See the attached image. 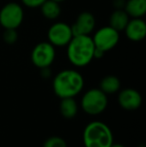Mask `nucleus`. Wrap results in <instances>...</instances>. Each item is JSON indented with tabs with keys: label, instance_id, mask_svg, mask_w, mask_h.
Returning a JSON list of instances; mask_svg holds the SVG:
<instances>
[{
	"label": "nucleus",
	"instance_id": "nucleus-1",
	"mask_svg": "<svg viewBox=\"0 0 146 147\" xmlns=\"http://www.w3.org/2000/svg\"><path fill=\"white\" fill-rule=\"evenodd\" d=\"M66 46L68 60L76 67H84L94 59L95 46L90 35L73 36Z\"/></svg>",
	"mask_w": 146,
	"mask_h": 147
},
{
	"label": "nucleus",
	"instance_id": "nucleus-2",
	"mask_svg": "<svg viewBox=\"0 0 146 147\" xmlns=\"http://www.w3.org/2000/svg\"><path fill=\"white\" fill-rule=\"evenodd\" d=\"M83 86V76L73 69L62 70L53 79V91L60 99L75 97L82 91Z\"/></svg>",
	"mask_w": 146,
	"mask_h": 147
},
{
	"label": "nucleus",
	"instance_id": "nucleus-3",
	"mask_svg": "<svg viewBox=\"0 0 146 147\" xmlns=\"http://www.w3.org/2000/svg\"><path fill=\"white\" fill-rule=\"evenodd\" d=\"M114 142L110 127L101 121H92L86 125L83 131L85 147H110Z\"/></svg>",
	"mask_w": 146,
	"mask_h": 147
},
{
	"label": "nucleus",
	"instance_id": "nucleus-4",
	"mask_svg": "<svg viewBox=\"0 0 146 147\" xmlns=\"http://www.w3.org/2000/svg\"><path fill=\"white\" fill-rule=\"evenodd\" d=\"M108 105L107 95L99 88H92L86 91L81 99L82 109L89 115H98Z\"/></svg>",
	"mask_w": 146,
	"mask_h": 147
},
{
	"label": "nucleus",
	"instance_id": "nucleus-5",
	"mask_svg": "<svg viewBox=\"0 0 146 147\" xmlns=\"http://www.w3.org/2000/svg\"><path fill=\"white\" fill-rule=\"evenodd\" d=\"M23 18V8L16 2H9L0 10V25L4 29H17L21 25Z\"/></svg>",
	"mask_w": 146,
	"mask_h": 147
},
{
	"label": "nucleus",
	"instance_id": "nucleus-6",
	"mask_svg": "<svg viewBox=\"0 0 146 147\" xmlns=\"http://www.w3.org/2000/svg\"><path fill=\"white\" fill-rule=\"evenodd\" d=\"M119 32L111 26H104L94 33L93 40L95 48L107 52L113 49L119 42Z\"/></svg>",
	"mask_w": 146,
	"mask_h": 147
},
{
	"label": "nucleus",
	"instance_id": "nucleus-7",
	"mask_svg": "<svg viewBox=\"0 0 146 147\" xmlns=\"http://www.w3.org/2000/svg\"><path fill=\"white\" fill-rule=\"evenodd\" d=\"M55 48L50 42H40L33 48L31 52V61L36 67H50L55 59Z\"/></svg>",
	"mask_w": 146,
	"mask_h": 147
},
{
	"label": "nucleus",
	"instance_id": "nucleus-8",
	"mask_svg": "<svg viewBox=\"0 0 146 147\" xmlns=\"http://www.w3.org/2000/svg\"><path fill=\"white\" fill-rule=\"evenodd\" d=\"M73 37L71 25L65 22H56L52 24L47 32L48 42L53 46H66Z\"/></svg>",
	"mask_w": 146,
	"mask_h": 147
},
{
	"label": "nucleus",
	"instance_id": "nucleus-9",
	"mask_svg": "<svg viewBox=\"0 0 146 147\" xmlns=\"http://www.w3.org/2000/svg\"><path fill=\"white\" fill-rule=\"evenodd\" d=\"M118 103L127 111H134L141 106L142 97L137 90L133 88H125L118 94Z\"/></svg>",
	"mask_w": 146,
	"mask_h": 147
},
{
	"label": "nucleus",
	"instance_id": "nucleus-10",
	"mask_svg": "<svg viewBox=\"0 0 146 147\" xmlns=\"http://www.w3.org/2000/svg\"><path fill=\"white\" fill-rule=\"evenodd\" d=\"M95 27V17L90 12H82L71 25L73 36L76 35H90Z\"/></svg>",
	"mask_w": 146,
	"mask_h": 147
},
{
	"label": "nucleus",
	"instance_id": "nucleus-11",
	"mask_svg": "<svg viewBox=\"0 0 146 147\" xmlns=\"http://www.w3.org/2000/svg\"><path fill=\"white\" fill-rule=\"evenodd\" d=\"M124 31L129 40L138 42L146 36V23L141 18H132L129 19Z\"/></svg>",
	"mask_w": 146,
	"mask_h": 147
},
{
	"label": "nucleus",
	"instance_id": "nucleus-12",
	"mask_svg": "<svg viewBox=\"0 0 146 147\" xmlns=\"http://www.w3.org/2000/svg\"><path fill=\"white\" fill-rule=\"evenodd\" d=\"M125 11L132 18H141L146 13V0H127Z\"/></svg>",
	"mask_w": 146,
	"mask_h": 147
},
{
	"label": "nucleus",
	"instance_id": "nucleus-13",
	"mask_svg": "<svg viewBox=\"0 0 146 147\" xmlns=\"http://www.w3.org/2000/svg\"><path fill=\"white\" fill-rule=\"evenodd\" d=\"M129 15L126 13L125 10L122 9H116L112 12L109 18V26L114 28L115 30L122 31L125 29L127 23L129 21Z\"/></svg>",
	"mask_w": 146,
	"mask_h": 147
},
{
	"label": "nucleus",
	"instance_id": "nucleus-14",
	"mask_svg": "<svg viewBox=\"0 0 146 147\" xmlns=\"http://www.w3.org/2000/svg\"><path fill=\"white\" fill-rule=\"evenodd\" d=\"M60 113L65 119H72L76 116L78 112V105L76 103L74 97H67L61 98L60 105H59Z\"/></svg>",
	"mask_w": 146,
	"mask_h": 147
},
{
	"label": "nucleus",
	"instance_id": "nucleus-15",
	"mask_svg": "<svg viewBox=\"0 0 146 147\" xmlns=\"http://www.w3.org/2000/svg\"><path fill=\"white\" fill-rule=\"evenodd\" d=\"M41 13L43 14L46 19L54 20L58 18V16L61 13V8L59 3L53 1V0H46L40 6Z\"/></svg>",
	"mask_w": 146,
	"mask_h": 147
},
{
	"label": "nucleus",
	"instance_id": "nucleus-16",
	"mask_svg": "<svg viewBox=\"0 0 146 147\" xmlns=\"http://www.w3.org/2000/svg\"><path fill=\"white\" fill-rule=\"evenodd\" d=\"M121 83L118 77L114 75H108L105 76L100 82V88L106 95L108 94H114L118 92L120 89Z\"/></svg>",
	"mask_w": 146,
	"mask_h": 147
},
{
	"label": "nucleus",
	"instance_id": "nucleus-17",
	"mask_svg": "<svg viewBox=\"0 0 146 147\" xmlns=\"http://www.w3.org/2000/svg\"><path fill=\"white\" fill-rule=\"evenodd\" d=\"M43 147H67V143L62 137L51 136L45 140Z\"/></svg>",
	"mask_w": 146,
	"mask_h": 147
},
{
	"label": "nucleus",
	"instance_id": "nucleus-18",
	"mask_svg": "<svg viewBox=\"0 0 146 147\" xmlns=\"http://www.w3.org/2000/svg\"><path fill=\"white\" fill-rule=\"evenodd\" d=\"M18 34L16 29H5L3 33V40L7 44H14L17 41Z\"/></svg>",
	"mask_w": 146,
	"mask_h": 147
},
{
	"label": "nucleus",
	"instance_id": "nucleus-19",
	"mask_svg": "<svg viewBox=\"0 0 146 147\" xmlns=\"http://www.w3.org/2000/svg\"><path fill=\"white\" fill-rule=\"evenodd\" d=\"M21 1L27 7L35 8V7H40L43 2L46 1V0H21Z\"/></svg>",
	"mask_w": 146,
	"mask_h": 147
},
{
	"label": "nucleus",
	"instance_id": "nucleus-20",
	"mask_svg": "<svg viewBox=\"0 0 146 147\" xmlns=\"http://www.w3.org/2000/svg\"><path fill=\"white\" fill-rule=\"evenodd\" d=\"M110 147H125L124 145H122V144H119V143H114L113 142L112 145H111Z\"/></svg>",
	"mask_w": 146,
	"mask_h": 147
},
{
	"label": "nucleus",
	"instance_id": "nucleus-21",
	"mask_svg": "<svg viewBox=\"0 0 146 147\" xmlns=\"http://www.w3.org/2000/svg\"><path fill=\"white\" fill-rule=\"evenodd\" d=\"M53 1H55V2H57V3H61V2H63V1H65V0H53Z\"/></svg>",
	"mask_w": 146,
	"mask_h": 147
}]
</instances>
